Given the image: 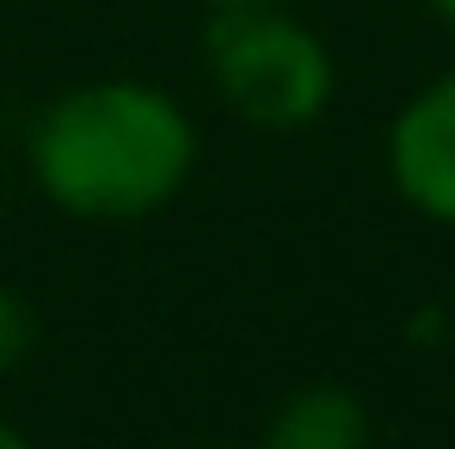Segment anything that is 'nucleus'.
Returning a JSON list of instances; mask_svg holds the SVG:
<instances>
[{"instance_id":"nucleus-1","label":"nucleus","mask_w":455,"mask_h":449,"mask_svg":"<svg viewBox=\"0 0 455 449\" xmlns=\"http://www.w3.org/2000/svg\"><path fill=\"white\" fill-rule=\"evenodd\" d=\"M191 117L154 86H80L56 99L31 136L37 185L92 222H130L160 210L191 172Z\"/></svg>"},{"instance_id":"nucleus-2","label":"nucleus","mask_w":455,"mask_h":449,"mask_svg":"<svg viewBox=\"0 0 455 449\" xmlns=\"http://www.w3.org/2000/svg\"><path fill=\"white\" fill-rule=\"evenodd\" d=\"M210 68L228 105L265 130L314 124L332 92L320 37L271 6H222V19L210 25Z\"/></svg>"},{"instance_id":"nucleus-3","label":"nucleus","mask_w":455,"mask_h":449,"mask_svg":"<svg viewBox=\"0 0 455 449\" xmlns=\"http://www.w3.org/2000/svg\"><path fill=\"white\" fill-rule=\"evenodd\" d=\"M394 179L400 191L437 216L455 222V75L419 92L394 124Z\"/></svg>"},{"instance_id":"nucleus-4","label":"nucleus","mask_w":455,"mask_h":449,"mask_svg":"<svg viewBox=\"0 0 455 449\" xmlns=\"http://www.w3.org/2000/svg\"><path fill=\"white\" fill-rule=\"evenodd\" d=\"M370 419L351 388H302L277 406L265 449H363Z\"/></svg>"},{"instance_id":"nucleus-5","label":"nucleus","mask_w":455,"mask_h":449,"mask_svg":"<svg viewBox=\"0 0 455 449\" xmlns=\"http://www.w3.org/2000/svg\"><path fill=\"white\" fill-rule=\"evenodd\" d=\"M25 351H31V314H25V301L12 290H0V375L19 370Z\"/></svg>"},{"instance_id":"nucleus-6","label":"nucleus","mask_w":455,"mask_h":449,"mask_svg":"<svg viewBox=\"0 0 455 449\" xmlns=\"http://www.w3.org/2000/svg\"><path fill=\"white\" fill-rule=\"evenodd\" d=\"M0 449H31V444H25V437H19V431H12V425L0 419Z\"/></svg>"},{"instance_id":"nucleus-7","label":"nucleus","mask_w":455,"mask_h":449,"mask_svg":"<svg viewBox=\"0 0 455 449\" xmlns=\"http://www.w3.org/2000/svg\"><path fill=\"white\" fill-rule=\"evenodd\" d=\"M210 6H283V0H210Z\"/></svg>"},{"instance_id":"nucleus-8","label":"nucleus","mask_w":455,"mask_h":449,"mask_svg":"<svg viewBox=\"0 0 455 449\" xmlns=\"http://www.w3.org/2000/svg\"><path fill=\"white\" fill-rule=\"evenodd\" d=\"M437 12H443V19H450V25H455V0H437Z\"/></svg>"}]
</instances>
